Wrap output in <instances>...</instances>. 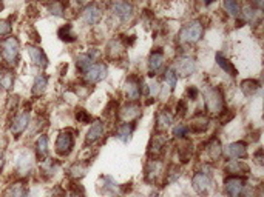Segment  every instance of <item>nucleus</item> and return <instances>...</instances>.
I'll return each mask as SVG.
<instances>
[{"label":"nucleus","instance_id":"f257e3e1","mask_svg":"<svg viewBox=\"0 0 264 197\" xmlns=\"http://www.w3.org/2000/svg\"><path fill=\"white\" fill-rule=\"evenodd\" d=\"M0 59H2V67L5 68H17L20 63V40L17 36H8L0 40Z\"/></svg>","mask_w":264,"mask_h":197},{"label":"nucleus","instance_id":"f03ea898","mask_svg":"<svg viewBox=\"0 0 264 197\" xmlns=\"http://www.w3.org/2000/svg\"><path fill=\"white\" fill-rule=\"evenodd\" d=\"M203 96H204V108L207 111V116L220 117L221 114L227 109L224 94L220 87L207 85L203 91Z\"/></svg>","mask_w":264,"mask_h":197},{"label":"nucleus","instance_id":"7ed1b4c3","mask_svg":"<svg viewBox=\"0 0 264 197\" xmlns=\"http://www.w3.org/2000/svg\"><path fill=\"white\" fill-rule=\"evenodd\" d=\"M36 168V156L34 153L28 150V148H22V150L15 154V160H14V171L15 176L22 180H26V177H29L33 174Z\"/></svg>","mask_w":264,"mask_h":197},{"label":"nucleus","instance_id":"20e7f679","mask_svg":"<svg viewBox=\"0 0 264 197\" xmlns=\"http://www.w3.org/2000/svg\"><path fill=\"white\" fill-rule=\"evenodd\" d=\"M223 157V146L218 137H210L201 143L198 159L203 162V165H212Z\"/></svg>","mask_w":264,"mask_h":197},{"label":"nucleus","instance_id":"39448f33","mask_svg":"<svg viewBox=\"0 0 264 197\" xmlns=\"http://www.w3.org/2000/svg\"><path fill=\"white\" fill-rule=\"evenodd\" d=\"M203 34H204V25L199 19H193L190 22L185 23L179 34H178V42L181 45H196L201 39H203Z\"/></svg>","mask_w":264,"mask_h":197},{"label":"nucleus","instance_id":"423d86ee","mask_svg":"<svg viewBox=\"0 0 264 197\" xmlns=\"http://www.w3.org/2000/svg\"><path fill=\"white\" fill-rule=\"evenodd\" d=\"M192 188L198 196L207 197L216 191V182L210 173H206L204 170L196 171L192 176Z\"/></svg>","mask_w":264,"mask_h":197},{"label":"nucleus","instance_id":"0eeeda50","mask_svg":"<svg viewBox=\"0 0 264 197\" xmlns=\"http://www.w3.org/2000/svg\"><path fill=\"white\" fill-rule=\"evenodd\" d=\"M31 125V106H23L15 112L9 122V133L14 139H20Z\"/></svg>","mask_w":264,"mask_h":197},{"label":"nucleus","instance_id":"6e6552de","mask_svg":"<svg viewBox=\"0 0 264 197\" xmlns=\"http://www.w3.org/2000/svg\"><path fill=\"white\" fill-rule=\"evenodd\" d=\"M168 148V139L165 133H154L150 137V142L147 145V157L150 160H162V157L167 153Z\"/></svg>","mask_w":264,"mask_h":197},{"label":"nucleus","instance_id":"1a4fd4ad","mask_svg":"<svg viewBox=\"0 0 264 197\" xmlns=\"http://www.w3.org/2000/svg\"><path fill=\"white\" fill-rule=\"evenodd\" d=\"M74 143H76V133L71 128H65L59 131V134L56 137L54 151L59 157H68L74 150Z\"/></svg>","mask_w":264,"mask_h":197},{"label":"nucleus","instance_id":"9d476101","mask_svg":"<svg viewBox=\"0 0 264 197\" xmlns=\"http://www.w3.org/2000/svg\"><path fill=\"white\" fill-rule=\"evenodd\" d=\"M165 163L162 160H147L144 167V179L150 185H161L164 184L165 177Z\"/></svg>","mask_w":264,"mask_h":197},{"label":"nucleus","instance_id":"9b49d317","mask_svg":"<svg viewBox=\"0 0 264 197\" xmlns=\"http://www.w3.org/2000/svg\"><path fill=\"white\" fill-rule=\"evenodd\" d=\"M142 80L139 76L132 74L126 79V84H124V94L129 102H139V98L142 96Z\"/></svg>","mask_w":264,"mask_h":197},{"label":"nucleus","instance_id":"f8f14e48","mask_svg":"<svg viewBox=\"0 0 264 197\" xmlns=\"http://www.w3.org/2000/svg\"><path fill=\"white\" fill-rule=\"evenodd\" d=\"M107 76H108V67L104 62H96L82 74V80L87 85L91 87V85H96V84H99V82L105 80Z\"/></svg>","mask_w":264,"mask_h":197},{"label":"nucleus","instance_id":"ddd939ff","mask_svg":"<svg viewBox=\"0 0 264 197\" xmlns=\"http://www.w3.org/2000/svg\"><path fill=\"white\" fill-rule=\"evenodd\" d=\"M142 116V108L137 102H127L118 109V120L121 123H136V120Z\"/></svg>","mask_w":264,"mask_h":197},{"label":"nucleus","instance_id":"4468645a","mask_svg":"<svg viewBox=\"0 0 264 197\" xmlns=\"http://www.w3.org/2000/svg\"><path fill=\"white\" fill-rule=\"evenodd\" d=\"M26 54L29 57L31 65H33V67H36V68H39L40 73L48 68L50 60H48V57H46L45 51L37 43H28L26 45Z\"/></svg>","mask_w":264,"mask_h":197},{"label":"nucleus","instance_id":"2eb2a0df","mask_svg":"<svg viewBox=\"0 0 264 197\" xmlns=\"http://www.w3.org/2000/svg\"><path fill=\"white\" fill-rule=\"evenodd\" d=\"M110 12L121 23H129L134 17V6L129 2H113L110 3Z\"/></svg>","mask_w":264,"mask_h":197},{"label":"nucleus","instance_id":"dca6fc26","mask_svg":"<svg viewBox=\"0 0 264 197\" xmlns=\"http://www.w3.org/2000/svg\"><path fill=\"white\" fill-rule=\"evenodd\" d=\"M105 56L108 60H112L115 63L121 62V60H126L127 57V46L124 45L122 39H112L110 42L107 43L105 48Z\"/></svg>","mask_w":264,"mask_h":197},{"label":"nucleus","instance_id":"f3484780","mask_svg":"<svg viewBox=\"0 0 264 197\" xmlns=\"http://www.w3.org/2000/svg\"><path fill=\"white\" fill-rule=\"evenodd\" d=\"M210 128V117L206 112L198 111L190 117V122L187 123L189 134H204Z\"/></svg>","mask_w":264,"mask_h":197},{"label":"nucleus","instance_id":"a211bd4d","mask_svg":"<svg viewBox=\"0 0 264 197\" xmlns=\"http://www.w3.org/2000/svg\"><path fill=\"white\" fill-rule=\"evenodd\" d=\"M246 188V177L226 176L224 177V193L227 197H243Z\"/></svg>","mask_w":264,"mask_h":197},{"label":"nucleus","instance_id":"6ab92c4d","mask_svg":"<svg viewBox=\"0 0 264 197\" xmlns=\"http://www.w3.org/2000/svg\"><path fill=\"white\" fill-rule=\"evenodd\" d=\"M175 73L178 74V77H189L195 73L196 70V62L193 57H190L189 54H181L175 63H173V67Z\"/></svg>","mask_w":264,"mask_h":197},{"label":"nucleus","instance_id":"aec40b11","mask_svg":"<svg viewBox=\"0 0 264 197\" xmlns=\"http://www.w3.org/2000/svg\"><path fill=\"white\" fill-rule=\"evenodd\" d=\"M102 15H104V9L99 3H88L81 11V17H82L84 23L88 26L98 25L102 20Z\"/></svg>","mask_w":264,"mask_h":197},{"label":"nucleus","instance_id":"412c9836","mask_svg":"<svg viewBox=\"0 0 264 197\" xmlns=\"http://www.w3.org/2000/svg\"><path fill=\"white\" fill-rule=\"evenodd\" d=\"M193 153H195L193 142L189 137H184V139L178 140L176 148H175V154H176L179 163H182V165L184 163H189L193 157Z\"/></svg>","mask_w":264,"mask_h":197},{"label":"nucleus","instance_id":"4be33fe9","mask_svg":"<svg viewBox=\"0 0 264 197\" xmlns=\"http://www.w3.org/2000/svg\"><path fill=\"white\" fill-rule=\"evenodd\" d=\"M164 63H165V53L162 51L161 48L153 49L148 56L147 60V67H148V76L154 77L162 68H164Z\"/></svg>","mask_w":264,"mask_h":197},{"label":"nucleus","instance_id":"5701e85b","mask_svg":"<svg viewBox=\"0 0 264 197\" xmlns=\"http://www.w3.org/2000/svg\"><path fill=\"white\" fill-rule=\"evenodd\" d=\"M105 134V122H102L101 119H95L91 122L87 136H85V146L90 145H96Z\"/></svg>","mask_w":264,"mask_h":197},{"label":"nucleus","instance_id":"b1692460","mask_svg":"<svg viewBox=\"0 0 264 197\" xmlns=\"http://www.w3.org/2000/svg\"><path fill=\"white\" fill-rule=\"evenodd\" d=\"M223 154L230 159V160H241V159H246L249 151H247V143L243 142V140H238V142H232L229 143L224 150H223Z\"/></svg>","mask_w":264,"mask_h":197},{"label":"nucleus","instance_id":"393cba45","mask_svg":"<svg viewBox=\"0 0 264 197\" xmlns=\"http://www.w3.org/2000/svg\"><path fill=\"white\" fill-rule=\"evenodd\" d=\"M173 114L170 112L168 108H161L156 112V119H154V131L156 133H167L173 125Z\"/></svg>","mask_w":264,"mask_h":197},{"label":"nucleus","instance_id":"a878e982","mask_svg":"<svg viewBox=\"0 0 264 197\" xmlns=\"http://www.w3.org/2000/svg\"><path fill=\"white\" fill-rule=\"evenodd\" d=\"M224 173L227 176H238L246 177L251 173V167L244 160H229L224 165Z\"/></svg>","mask_w":264,"mask_h":197},{"label":"nucleus","instance_id":"bb28decb","mask_svg":"<svg viewBox=\"0 0 264 197\" xmlns=\"http://www.w3.org/2000/svg\"><path fill=\"white\" fill-rule=\"evenodd\" d=\"M59 162L56 159H51V157H46L45 160L39 162V174L43 180H50L53 179L57 171H59Z\"/></svg>","mask_w":264,"mask_h":197},{"label":"nucleus","instance_id":"cd10ccee","mask_svg":"<svg viewBox=\"0 0 264 197\" xmlns=\"http://www.w3.org/2000/svg\"><path fill=\"white\" fill-rule=\"evenodd\" d=\"M15 79H17V76H15L14 70L2 67L0 68V90H2L3 93H8V94L12 93V90L15 87Z\"/></svg>","mask_w":264,"mask_h":197},{"label":"nucleus","instance_id":"c85d7f7f","mask_svg":"<svg viewBox=\"0 0 264 197\" xmlns=\"http://www.w3.org/2000/svg\"><path fill=\"white\" fill-rule=\"evenodd\" d=\"M29 194L25 180L17 179L15 182L9 184L5 187V190L2 191V197H26Z\"/></svg>","mask_w":264,"mask_h":197},{"label":"nucleus","instance_id":"c756f323","mask_svg":"<svg viewBox=\"0 0 264 197\" xmlns=\"http://www.w3.org/2000/svg\"><path fill=\"white\" fill-rule=\"evenodd\" d=\"M121 190V185L116 182V180L112 176H101L98 180V191L99 194L104 196H112L116 194Z\"/></svg>","mask_w":264,"mask_h":197},{"label":"nucleus","instance_id":"7c9ffc66","mask_svg":"<svg viewBox=\"0 0 264 197\" xmlns=\"http://www.w3.org/2000/svg\"><path fill=\"white\" fill-rule=\"evenodd\" d=\"M34 156H36V160L42 162L45 160L46 157H50V148H48V136L45 133H40L39 137L36 139L34 142Z\"/></svg>","mask_w":264,"mask_h":197},{"label":"nucleus","instance_id":"2f4dec72","mask_svg":"<svg viewBox=\"0 0 264 197\" xmlns=\"http://www.w3.org/2000/svg\"><path fill=\"white\" fill-rule=\"evenodd\" d=\"M46 90H48V76L45 73H39L36 74L34 80H33V87H31V96L34 98L36 97H42Z\"/></svg>","mask_w":264,"mask_h":197},{"label":"nucleus","instance_id":"473e14b6","mask_svg":"<svg viewBox=\"0 0 264 197\" xmlns=\"http://www.w3.org/2000/svg\"><path fill=\"white\" fill-rule=\"evenodd\" d=\"M91 165V162H87V160H76L74 163H71L70 168H68V176L74 180H79L82 177H85L88 168Z\"/></svg>","mask_w":264,"mask_h":197},{"label":"nucleus","instance_id":"72a5a7b5","mask_svg":"<svg viewBox=\"0 0 264 197\" xmlns=\"http://www.w3.org/2000/svg\"><path fill=\"white\" fill-rule=\"evenodd\" d=\"M136 123H119L116 126L115 136L122 142V143H129L132 140V136L134 133Z\"/></svg>","mask_w":264,"mask_h":197},{"label":"nucleus","instance_id":"f704fd0d","mask_svg":"<svg viewBox=\"0 0 264 197\" xmlns=\"http://www.w3.org/2000/svg\"><path fill=\"white\" fill-rule=\"evenodd\" d=\"M215 60H216V65H218V67H220L226 74H229L230 77H237V76H238L237 67H235V65L232 63L226 56H223L221 53H216Z\"/></svg>","mask_w":264,"mask_h":197},{"label":"nucleus","instance_id":"c9c22d12","mask_svg":"<svg viewBox=\"0 0 264 197\" xmlns=\"http://www.w3.org/2000/svg\"><path fill=\"white\" fill-rule=\"evenodd\" d=\"M240 88H241V91H243L244 96L251 97V96H254L261 88V84H260L258 80H255V79H244V80H241Z\"/></svg>","mask_w":264,"mask_h":197},{"label":"nucleus","instance_id":"e433bc0d","mask_svg":"<svg viewBox=\"0 0 264 197\" xmlns=\"http://www.w3.org/2000/svg\"><path fill=\"white\" fill-rule=\"evenodd\" d=\"M57 37L62 40V42H65V43H73L77 40L76 34H74V31H73V25L71 23H67V25H62L59 29H57Z\"/></svg>","mask_w":264,"mask_h":197},{"label":"nucleus","instance_id":"4c0bfd02","mask_svg":"<svg viewBox=\"0 0 264 197\" xmlns=\"http://www.w3.org/2000/svg\"><path fill=\"white\" fill-rule=\"evenodd\" d=\"M181 177V167L178 163H170L165 168V177H164V184H173Z\"/></svg>","mask_w":264,"mask_h":197},{"label":"nucleus","instance_id":"58836bf2","mask_svg":"<svg viewBox=\"0 0 264 197\" xmlns=\"http://www.w3.org/2000/svg\"><path fill=\"white\" fill-rule=\"evenodd\" d=\"M224 9L227 11L229 15H232V17L238 19L241 15V9H243V5L240 2H237V0H226V2L223 3Z\"/></svg>","mask_w":264,"mask_h":197},{"label":"nucleus","instance_id":"ea45409f","mask_svg":"<svg viewBox=\"0 0 264 197\" xmlns=\"http://www.w3.org/2000/svg\"><path fill=\"white\" fill-rule=\"evenodd\" d=\"M93 63H95V60H93L87 53H82L79 56H76V67H77V70H79L82 74L91 67Z\"/></svg>","mask_w":264,"mask_h":197},{"label":"nucleus","instance_id":"a19ab883","mask_svg":"<svg viewBox=\"0 0 264 197\" xmlns=\"http://www.w3.org/2000/svg\"><path fill=\"white\" fill-rule=\"evenodd\" d=\"M178 74L175 73V70L172 67H168L164 73V82L167 84V87L170 88V91H173L178 85Z\"/></svg>","mask_w":264,"mask_h":197},{"label":"nucleus","instance_id":"79ce46f5","mask_svg":"<svg viewBox=\"0 0 264 197\" xmlns=\"http://www.w3.org/2000/svg\"><path fill=\"white\" fill-rule=\"evenodd\" d=\"M74 119L79 122L81 125H88L93 122V116L85 109V108H76L74 111Z\"/></svg>","mask_w":264,"mask_h":197},{"label":"nucleus","instance_id":"37998d69","mask_svg":"<svg viewBox=\"0 0 264 197\" xmlns=\"http://www.w3.org/2000/svg\"><path fill=\"white\" fill-rule=\"evenodd\" d=\"M67 6L65 3H60V2H54V3H48L46 8H48V12L51 15H56V17H64L65 12H67Z\"/></svg>","mask_w":264,"mask_h":197},{"label":"nucleus","instance_id":"c03bdc74","mask_svg":"<svg viewBox=\"0 0 264 197\" xmlns=\"http://www.w3.org/2000/svg\"><path fill=\"white\" fill-rule=\"evenodd\" d=\"M172 134L176 140L184 139V137H189V129L185 123H176L175 126H172Z\"/></svg>","mask_w":264,"mask_h":197},{"label":"nucleus","instance_id":"a18cd8bd","mask_svg":"<svg viewBox=\"0 0 264 197\" xmlns=\"http://www.w3.org/2000/svg\"><path fill=\"white\" fill-rule=\"evenodd\" d=\"M12 32V22L11 19H0V37L5 39L11 36Z\"/></svg>","mask_w":264,"mask_h":197},{"label":"nucleus","instance_id":"49530a36","mask_svg":"<svg viewBox=\"0 0 264 197\" xmlns=\"http://www.w3.org/2000/svg\"><path fill=\"white\" fill-rule=\"evenodd\" d=\"M118 102L116 100H112L108 102V105L105 106V111H104V116L105 117H110V119H116L118 117Z\"/></svg>","mask_w":264,"mask_h":197},{"label":"nucleus","instance_id":"de8ad7c7","mask_svg":"<svg viewBox=\"0 0 264 197\" xmlns=\"http://www.w3.org/2000/svg\"><path fill=\"white\" fill-rule=\"evenodd\" d=\"M189 111V105H187V100L185 98H181V100H178L176 103V108H175V114L179 117H184L185 114H187Z\"/></svg>","mask_w":264,"mask_h":197},{"label":"nucleus","instance_id":"09e8293b","mask_svg":"<svg viewBox=\"0 0 264 197\" xmlns=\"http://www.w3.org/2000/svg\"><path fill=\"white\" fill-rule=\"evenodd\" d=\"M74 185H76V184H74ZM79 190H81V191H84V190H82V187L76 185V187L70 188V191H68V193L62 194L60 197H84V193H79Z\"/></svg>","mask_w":264,"mask_h":197},{"label":"nucleus","instance_id":"8fccbe9b","mask_svg":"<svg viewBox=\"0 0 264 197\" xmlns=\"http://www.w3.org/2000/svg\"><path fill=\"white\" fill-rule=\"evenodd\" d=\"M185 94H187V98H185V100H192L193 102L199 97V90L195 85H192V87H189L187 90H185Z\"/></svg>","mask_w":264,"mask_h":197},{"label":"nucleus","instance_id":"3c124183","mask_svg":"<svg viewBox=\"0 0 264 197\" xmlns=\"http://www.w3.org/2000/svg\"><path fill=\"white\" fill-rule=\"evenodd\" d=\"M6 165V146H0V174L3 173Z\"/></svg>","mask_w":264,"mask_h":197},{"label":"nucleus","instance_id":"603ef678","mask_svg":"<svg viewBox=\"0 0 264 197\" xmlns=\"http://www.w3.org/2000/svg\"><path fill=\"white\" fill-rule=\"evenodd\" d=\"M254 156H255V159H257V163L263 165V150H261V148H260V150H258Z\"/></svg>","mask_w":264,"mask_h":197},{"label":"nucleus","instance_id":"864d4df0","mask_svg":"<svg viewBox=\"0 0 264 197\" xmlns=\"http://www.w3.org/2000/svg\"><path fill=\"white\" fill-rule=\"evenodd\" d=\"M150 197H158V194H156V193H154V194H151Z\"/></svg>","mask_w":264,"mask_h":197},{"label":"nucleus","instance_id":"5fc2aeb1","mask_svg":"<svg viewBox=\"0 0 264 197\" xmlns=\"http://www.w3.org/2000/svg\"><path fill=\"white\" fill-rule=\"evenodd\" d=\"M2 8H3V3H0V11H2Z\"/></svg>","mask_w":264,"mask_h":197}]
</instances>
